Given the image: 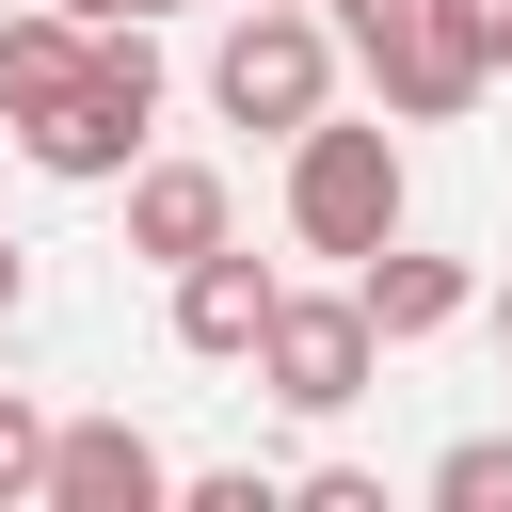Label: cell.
Listing matches in <instances>:
<instances>
[{
    "mask_svg": "<svg viewBox=\"0 0 512 512\" xmlns=\"http://www.w3.org/2000/svg\"><path fill=\"white\" fill-rule=\"evenodd\" d=\"M144 128H160V16H96V48H80V80H64V112H32L16 144H32V176L96 192V176H128V160H144Z\"/></svg>",
    "mask_w": 512,
    "mask_h": 512,
    "instance_id": "obj_1",
    "label": "cell"
},
{
    "mask_svg": "<svg viewBox=\"0 0 512 512\" xmlns=\"http://www.w3.org/2000/svg\"><path fill=\"white\" fill-rule=\"evenodd\" d=\"M320 16H336V48L368 64V96H384L400 128H448V112H480V80H496L480 0H320Z\"/></svg>",
    "mask_w": 512,
    "mask_h": 512,
    "instance_id": "obj_2",
    "label": "cell"
},
{
    "mask_svg": "<svg viewBox=\"0 0 512 512\" xmlns=\"http://www.w3.org/2000/svg\"><path fill=\"white\" fill-rule=\"evenodd\" d=\"M288 240H304V256H384V240H400V128L304 112V128H288Z\"/></svg>",
    "mask_w": 512,
    "mask_h": 512,
    "instance_id": "obj_3",
    "label": "cell"
},
{
    "mask_svg": "<svg viewBox=\"0 0 512 512\" xmlns=\"http://www.w3.org/2000/svg\"><path fill=\"white\" fill-rule=\"evenodd\" d=\"M208 96H224V128H304V112H336V16L320 0H240L224 16V48H208Z\"/></svg>",
    "mask_w": 512,
    "mask_h": 512,
    "instance_id": "obj_4",
    "label": "cell"
},
{
    "mask_svg": "<svg viewBox=\"0 0 512 512\" xmlns=\"http://www.w3.org/2000/svg\"><path fill=\"white\" fill-rule=\"evenodd\" d=\"M288 416H352L368 400V368H384V336H368V304L352 288H272V320H256V352H240Z\"/></svg>",
    "mask_w": 512,
    "mask_h": 512,
    "instance_id": "obj_5",
    "label": "cell"
},
{
    "mask_svg": "<svg viewBox=\"0 0 512 512\" xmlns=\"http://www.w3.org/2000/svg\"><path fill=\"white\" fill-rule=\"evenodd\" d=\"M32 496H48V512H160V496H176V464H160V448H144L128 416H64V432H48V480H32Z\"/></svg>",
    "mask_w": 512,
    "mask_h": 512,
    "instance_id": "obj_6",
    "label": "cell"
},
{
    "mask_svg": "<svg viewBox=\"0 0 512 512\" xmlns=\"http://www.w3.org/2000/svg\"><path fill=\"white\" fill-rule=\"evenodd\" d=\"M272 256H240V240H208V256H176V352H208V368H240L256 352V320H272Z\"/></svg>",
    "mask_w": 512,
    "mask_h": 512,
    "instance_id": "obj_7",
    "label": "cell"
},
{
    "mask_svg": "<svg viewBox=\"0 0 512 512\" xmlns=\"http://www.w3.org/2000/svg\"><path fill=\"white\" fill-rule=\"evenodd\" d=\"M352 304H368V336L400 352V336H448V320L480 304V272H464V256H416V240H384V256H352Z\"/></svg>",
    "mask_w": 512,
    "mask_h": 512,
    "instance_id": "obj_8",
    "label": "cell"
},
{
    "mask_svg": "<svg viewBox=\"0 0 512 512\" xmlns=\"http://www.w3.org/2000/svg\"><path fill=\"white\" fill-rule=\"evenodd\" d=\"M208 240H240V224H224V176H208V160H128V256L176 272V256H208Z\"/></svg>",
    "mask_w": 512,
    "mask_h": 512,
    "instance_id": "obj_9",
    "label": "cell"
},
{
    "mask_svg": "<svg viewBox=\"0 0 512 512\" xmlns=\"http://www.w3.org/2000/svg\"><path fill=\"white\" fill-rule=\"evenodd\" d=\"M80 16L64 0H0V128H32V112H64V80H80Z\"/></svg>",
    "mask_w": 512,
    "mask_h": 512,
    "instance_id": "obj_10",
    "label": "cell"
},
{
    "mask_svg": "<svg viewBox=\"0 0 512 512\" xmlns=\"http://www.w3.org/2000/svg\"><path fill=\"white\" fill-rule=\"evenodd\" d=\"M432 512H512V432H464L432 464Z\"/></svg>",
    "mask_w": 512,
    "mask_h": 512,
    "instance_id": "obj_11",
    "label": "cell"
},
{
    "mask_svg": "<svg viewBox=\"0 0 512 512\" xmlns=\"http://www.w3.org/2000/svg\"><path fill=\"white\" fill-rule=\"evenodd\" d=\"M32 480H48V416H32V400H16V384H0V512H16V496H32Z\"/></svg>",
    "mask_w": 512,
    "mask_h": 512,
    "instance_id": "obj_12",
    "label": "cell"
},
{
    "mask_svg": "<svg viewBox=\"0 0 512 512\" xmlns=\"http://www.w3.org/2000/svg\"><path fill=\"white\" fill-rule=\"evenodd\" d=\"M16 304H32V256H16V224H0V320H16Z\"/></svg>",
    "mask_w": 512,
    "mask_h": 512,
    "instance_id": "obj_13",
    "label": "cell"
},
{
    "mask_svg": "<svg viewBox=\"0 0 512 512\" xmlns=\"http://www.w3.org/2000/svg\"><path fill=\"white\" fill-rule=\"evenodd\" d=\"M480 48H496V80H512V0H480Z\"/></svg>",
    "mask_w": 512,
    "mask_h": 512,
    "instance_id": "obj_14",
    "label": "cell"
},
{
    "mask_svg": "<svg viewBox=\"0 0 512 512\" xmlns=\"http://www.w3.org/2000/svg\"><path fill=\"white\" fill-rule=\"evenodd\" d=\"M64 16H80V32H96V16H176V0H64Z\"/></svg>",
    "mask_w": 512,
    "mask_h": 512,
    "instance_id": "obj_15",
    "label": "cell"
},
{
    "mask_svg": "<svg viewBox=\"0 0 512 512\" xmlns=\"http://www.w3.org/2000/svg\"><path fill=\"white\" fill-rule=\"evenodd\" d=\"M496 352H512V288H496Z\"/></svg>",
    "mask_w": 512,
    "mask_h": 512,
    "instance_id": "obj_16",
    "label": "cell"
}]
</instances>
